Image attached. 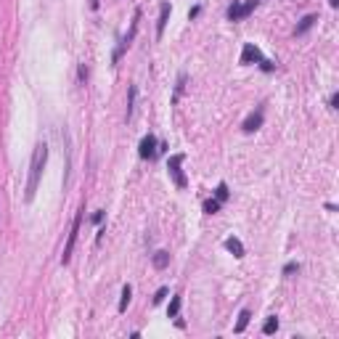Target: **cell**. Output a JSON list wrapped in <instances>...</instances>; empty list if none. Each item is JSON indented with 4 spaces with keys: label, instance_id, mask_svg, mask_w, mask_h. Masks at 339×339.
Instances as JSON below:
<instances>
[{
    "label": "cell",
    "instance_id": "cell-1",
    "mask_svg": "<svg viewBox=\"0 0 339 339\" xmlns=\"http://www.w3.org/2000/svg\"><path fill=\"white\" fill-rule=\"evenodd\" d=\"M45 162H48V143H37L35 151H32V162H29V178H27V191H24V201H32L35 199V191H37V183L43 178V170H45Z\"/></svg>",
    "mask_w": 339,
    "mask_h": 339
},
{
    "label": "cell",
    "instance_id": "cell-2",
    "mask_svg": "<svg viewBox=\"0 0 339 339\" xmlns=\"http://www.w3.org/2000/svg\"><path fill=\"white\" fill-rule=\"evenodd\" d=\"M183 162H186V154H172L170 156V162H167V170H170V175H172V180H175V186L178 188H186L188 186V178L183 175Z\"/></svg>",
    "mask_w": 339,
    "mask_h": 339
},
{
    "label": "cell",
    "instance_id": "cell-3",
    "mask_svg": "<svg viewBox=\"0 0 339 339\" xmlns=\"http://www.w3.org/2000/svg\"><path fill=\"white\" fill-rule=\"evenodd\" d=\"M138 156H141V159H148V162L159 156V141H156V135H154V133H148V135H143V138H141Z\"/></svg>",
    "mask_w": 339,
    "mask_h": 339
},
{
    "label": "cell",
    "instance_id": "cell-4",
    "mask_svg": "<svg viewBox=\"0 0 339 339\" xmlns=\"http://www.w3.org/2000/svg\"><path fill=\"white\" fill-rule=\"evenodd\" d=\"M138 22H141V8H135V16H133V24H130V32L125 37H122V43H120V48L114 50V61H120L122 58V53L133 45V40H135V35H138Z\"/></svg>",
    "mask_w": 339,
    "mask_h": 339
},
{
    "label": "cell",
    "instance_id": "cell-5",
    "mask_svg": "<svg viewBox=\"0 0 339 339\" xmlns=\"http://www.w3.org/2000/svg\"><path fill=\"white\" fill-rule=\"evenodd\" d=\"M80 225H82V212H77L74 223H72V231H69V239H67V246H64V254H61V263L64 265L72 260V252H74V244H77V233H80Z\"/></svg>",
    "mask_w": 339,
    "mask_h": 339
},
{
    "label": "cell",
    "instance_id": "cell-6",
    "mask_svg": "<svg viewBox=\"0 0 339 339\" xmlns=\"http://www.w3.org/2000/svg\"><path fill=\"white\" fill-rule=\"evenodd\" d=\"M254 8H257V0H246V3H233L231 8H228V22H241V19H246Z\"/></svg>",
    "mask_w": 339,
    "mask_h": 339
},
{
    "label": "cell",
    "instance_id": "cell-7",
    "mask_svg": "<svg viewBox=\"0 0 339 339\" xmlns=\"http://www.w3.org/2000/svg\"><path fill=\"white\" fill-rule=\"evenodd\" d=\"M260 61H263V53H260V48H257L254 43H246L244 50H241L239 64H241V67H249V64H260Z\"/></svg>",
    "mask_w": 339,
    "mask_h": 339
},
{
    "label": "cell",
    "instance_id": "cell-8",
    "mask_svg": "<svg viewBox=\"0 0 339 339\" xmlns=\"http://www.w3.org/2000/svg\"><path fill=\"white\" fill-rule=\"evenodd\" d=\"M260 127H263V106H260L257 112H252V114L244 120V125H241V130H244V133H254V130H260Z\"/></svg>",
    "mask_w": 339,
    "mask_h": 339
},
{
    "label": "cell",
    "instance_id": "cell-9",
    "mask_svg": "<svg viewBox=\"0 0 339 339\" xmlns=\"http://www.w3.org/2000/svg\"><path fill=\"white\" fill-rule=\"evenodd\" d=\"M170 14H172V5L162 3L159 5V19H156V37L165 35V27H167V22H170Z\"/></svg>",
    "mask_w": 339,
    "mask_h": 339
},
{
    "label": "cell",
    "instance_id": "cell-10",
    "mask_svg": "<svg viewBox=\"0 0 339 339\" xmlns=\"http://www.w3.org/2000/svg\"><path fill=\"white\" fill-rule=\"evenodd\" d=\"M225 249L233 254V257H244V244L236 239V236H228L225 239Z\"/></svg>",
    "mask_w": 339,
    "mask_h": 339
},
{
    "label": "cell",
    "instance_id": "cell-11",
    "mask_svg": "<svg viewBox=\"0 0 339 339\" xmlns=\"http://www.w3.org/2000/svg\"><path fill=\"white\" fill-rule=\"evenodd\" d=\"M315 22H318V14H308V16H302V22H299L297 27H294V35H305V32H308Z\"/></svg>",
    "mask_w": 339,
    "mask_h": 339
},
{
    "label": "cell",
    "instance_id": "cell-12",
    "mask_svg": "<svg viewBox=\"0 0 339 339\" xmlns=\"http://www.w3.org/2000/svg\"><path fill=\"white\" fill-rule=\"evenodd\" d=\"M151 263H154V268H156V270H165L167 265H170V252L159 249V252H156L154 257H151Z\"/></svg>",
    "mask_w": 339,
    "mask_h": 339
},
{
    "label": "cell",
    "instance_id": "cell-13",
    "mask_svg": "<svg viewBox=\"0 0 339 339\" xmlns=\"http://www.w3.org/2000/svg\"><path fill=\"white\" fill-rule=\"evenodd\" d=\"M249 318H252V313L244 308V310L239 313V321H236V326H233V331H236V334H241V331H244L246 326H249Z\"/></svg>",
    "mask_w": 339,
    "mask_h": 339
},
{
    "label": "cell",
    "instance_id": "cell-14",
    "mask_svg": "<svg viewBox=\"0 0 339 339\" xmlns=\"http://www.w3.org/2000/svg\"><path fill=\"white\" fill-rule=\"evenodd\" d=\"M130 299H133V286L125 284V286H122V297H120V313H125V310H127Z\"/></svg>",
    "mask_w": 339,
    "mask_h": 339
},
{
    "label": "cell",
    "instance_id": "cell-15",
    "mask_svg": "<svg viewBox=\"0 0 339 339\" xmlns=\"http://www.w3.org/2000/svg\"><path fill=\"white\" fill-rule=\"evenodd\" d=\"M135 96H138V88H135V85H130L127 88V122L133 120V106H135Z\"/></svg>",
    "mask_w": 339,
    "mask_h": 339
},
{
    "label": "cell",
    "instance_id": "cell-16",
    "mask_svg": "<svg viewBox=\"0 0 339 339\" xmlns=\"http://www.w3.org/2000/svg\"><path fill=\"white\" fill-rule=\"evenodd\" d=\"M180 302H183V297L175 294V297H172V302H170V308H167V318H178V313H180Z\"/></svg>",
    "mask_w": 339,
    "mask_h": 339
},
{
    "label": "cell",
    "instance_id": "cell-17",
    "mask_svg": "<svg viewBox=\"0 0 339 339\" xmlns=\"http://www.w3.org/2000/svg\"><path fill=\"white\" fill-rule=\"evenodd\" d=\"M228 196H231V191H228V186L223 183V180H220L218 188H215V199H218L220 204H223V201H228Z\"/></svg>",
    "mask_w": 339,
    "mask_h": 339
},
{
    "label": "cell",
    "instance_id": "cell-18",
    "mask_svg": "<svg viewBox=\"0 0 339 339\" xmlns=\"http://www.w3.org/2000/svg\"><path fill=\"white\" fill-rule=\"evenodd\" d=\"M276 331H278V318L276 315H270L268 318V321H265V326H263V334H276Z\"/></svg>",
    "mask_w": 339,
    "mask_h": 339
},
{
    "label": "cell",
    "instance_id": "cell-19",
    "mask_svg": "<svg viewBox=\"0 0 339 339\" xmlns=\"http://www.w3.org/2000/svg\"><path fill=\"white\" fill-rule=\"evenodd\" d=\"M220 207H223V204H220L218 199H207V201H204V212H207V215H215V212H220Z\"/></svg>",
    "mask_w": 339,
    "mask_h": 339
},
{
    "label": "cell",
    "instance_id": "cell-20",
    "mask_svg": "<svg viewBox=\"0 0 339 339\" xmlns=\"http://www.w3.org/2000/svg\"><path fill=\"white\" fill-rule=\"evenodd\" d=\"M167 291H170V289H167V286H162V289H156V294H154V305H159V302H162V299H165V297H167Z\"/></svg>",
    "mask_w": 339,
    "mask_h": 339
},
{
    "label": "cell",
    "instance_id": "cell-21",
    "mask_svg": "<svg viewBox=\"0 0 339 339\" xmlns=\"http://www.w3.org/2000/svg\"><path fill=\"white\" fill-rule=\"evenodd\" d=\"M297 270H299V263H286L284 276H291V273H297Z\"/></svg>",
    "mask_w": 339,
    "mask_h": 339
},
{
    "label": "cell",
    "instance_id": "cell-22",
    "mask_svg": "<svg viewBox=\"0 0 339 339\" xmlns=\"http://www.w3.org/2000/svg\"><path fill=\"white\" fill-rule=\"evenodd\" d=\"M260 69H263V72H273V69H276V64L268 61V58H263V61H260Z\"/></svg>",
    "mask_w": 339,
    "mask_h": 339
},
{
    "label": "cell",
    "instance_id": "cell-23",
    "mask_svg": "<svg viewBox=\"0 0 339 339\" xmlns=\"http://www.w3.org/2000/svg\"><path fill=\"white\" fill-rule=\"evenodd\" d=\"M329 106H331V109H339V93H334V96L329 98Z\"/></svg>",
    "mask_w": 339,
    "mask_h": 339
},
{
    "label": "cell",
    "instance_id": "cell-24",
    "mask_svg": "<svg viewBox=\"0 0 339 339\" xmlns=\"http://www.w3.org/2000/svg\"><path fill=\"white\" fill-rule=\"evenodd\" d=\"M199 11H201V8H199V5H194V8H191V11H188V19H196V16H199Z\"/></svg>",
    "mask_w": 339,
    "mask_h": 339
},
{
    "label": "cell",
    "instance_id": "cell-25",
    "mask_svg": "<svg viewBox=\"0 0 339 339\" xmlns=\"http://www.w3.org/2000/svg\"><path fill=\"white\" fill-rule=\"evenodd\" d=\"M101 220H103V210H101V212H96V215H93V223H101Z\"/></svg>",
    "mask_w": 339,
    "mask_h": 339
},
{
    "label": "cell",
    "instance_id": "cell-26",
    "mask_svg": "<svg viewBox=\"0 0 339 339\" xmlns=\"http://www.w3.org/2000/svg\"><path fill=\"white\" fill-rule=\"evenodd\" d=\"M98 5H101V0H90V8L93 11H98Z\"/></svg>",
    "mask_w": 339,
    "mask_h": 339
},
{
    "label": "cell",
    "instance_id": "cell-27",
    "mask_svg": "<svg viewBox=\"0 0 339 339\" xmlns=\"http://www.w3.org/2000/svg\"><path fill=\"white\" fill-rule=\"evenodd\" d=\"M329 5H331V8H337V5H339V0H329Z\"/></svg>",
    "mask_w": 339,
    "mask_h": 339
},
{
    "label": "cell",
    "instance_id": "cell-28",
    "mask_svg": "<svg viewBox=\"0 0 339 339\" xmlns=\"http://www.w3.org/2000/svg\"><path fill=\"white\" fill-rule=\"evenodd\" d=\"M257 3H260V0H257Z\"/></svg>",
    "mask_w": 339,
    "mask_h": 339
}]
</instances>
